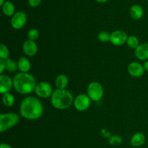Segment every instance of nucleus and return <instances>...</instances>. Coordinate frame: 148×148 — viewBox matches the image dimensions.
<instances>
[{
	"label": "nucleus",
	"instance_id": "obj_1",
	"mask_svg": "<svg viewBox=\"0 0 148 148\" xmlns=\"http://www.w3.org/2000/svg\"><path fill=\"white\" fill-rule=\"evenodd\" d=\"M20 115L29 120L40 118L43 112V106L38 98L33 96L26 97L22 101L20 107Z\"/></svg>",
	"mask_w": 148,
	"mask_h": 148
},
{
	"label": "nucleus",
	"instance_id": "obj_2",
	"mask_svg": "<svg viewBox=\"0 0 148 148\" xmlns=\"http://www.w3.org/2000/svg\"><path fill=\"white\" fill-rule=\"evenodd\" d=\"M13 85L17 92L23 95H27L36 90L37 84L33 75L28 73L20 72L14 76Z\"/></svg>",
	"mask_w": 148,
	"mask_h": 148
},
{
	"label": "nucleus",
	"instance_id": "obj_3",
	"mask_svg": "<svg viewBox=\"0 0 148 148\" xmlns=\"http://www.w3.org/2000/svg\"><path fill=\"white\" fill-rule=\"evenodd\" d=\"M74 97L71 92L66 89H56L51 96L52 106L56 109H66L73 104Z\"/></svg>",
	"mask_w": 148,
	"mask_h": 148
},
{
	"label": "nucleus",
	"instance_id": "obj_4",
	"mask_svg": "<svg viewBox=\"0 0 148 148\" xmlns=\"http://www.w3.org/2000/svg\"><path fill=\"white\" fill-rule=\"evenodd\" d=\"M19 121V116L15 113H7L0 114V132L10 130L15 126Z\"/></svg>",
	"mask_w": 148,
	"mask_h": 148
},
{
	"label": "nucleus",
	"instance_id": "obj_5",
	"mask_svg": "<svg viewBox=\"0 0 148 148\" xmlns=\"http://www.w3.org/2000/svg\"><path fill=\"white\" fill-rule=\"evenodd\" d=\"M87 93L91 101L98 102V101H101L103 97V88L99 82H92L88 85V89H87Z\"/></svg>",
	"mask_w": 148,
	"mask_h": 148
},
{
	"label": "nucleus",
	"instance_id": "obj_6",
	"mask_svg": "<svg viewBox=\"0 0 148 148\" xmlns=\"http://www.w3.org/2000/svg\"><path fill=\"white\" fill-rule=\"evenodd\" d=\"M73 104L77 111H85L90 106L91 99L87 94H79L75 98Z\"/></svg>",
	"mask_w": 148,
	"mask_h": 148
},
{
	"label": "nucleus",
	"instance_id": "obj_7",
	"mask_svg": "<svg viewBox=\"0 0 148 148\" xmlns=\"http://www.w3.org/2000/svg\"><path fill=\"white\" fill-rule=\"evenodd\" d=\"M36 95L41 98H49L53 94V89L51 85L46 82H40L37 84L36 90Z\"/></svg>",
	"mask_w": 148,
	"mask_h": 148
},
{
	"label": "nucleus",
	"instance_id": "obj_8",
	"mask_svg": "<svg viewBox=\"0 0 148 148\" xmlns=\"http://www.w3.org/2000/svg\"><path fill=\"white\" fill-rule=\"evenodd\" d=\"M27 21V16L23 12H17L12 16L11 20V25L13 28L20 30L25 25Z\"/></svg>",
	"mask_w": 148,
	"mask_h": 148
},
{
	"label": "nucleus",
	"instance_id": "obj_9",
	"mask_svg": "<svg viewBox=\"0 0 148 148\" xmlns=\"http://www.w3.org/2000/svg\"><path fill=\"white\" fill-rule=\"evenodd\" d=\"M127 34L123 30H116L111 33L110 41L115 46H121L127 43Z\"/></svg>",
	"mask_w": 148,
	"mask_h": 148
},
{
	"label": "nucleus",
	"instance_id": "obj_10",
	"mask_svg": "<svg viewBox=\"0 0 148 148\" xmlns=\"http://www.w3.org/2000/svg\"><path fill=\"white\" fill-rule=\"evenodd\" d=\"M14 87L13 79L9 76L4 75H1L0 76V93L4 94L9 92Z\"/></svg>",
	"mask_w": 148,
	"mask_h": 148
},
{
	"label": "nucleus",
	"instance_id": "obj_11",
	"mask_svg": "<svg viewBox=\"0 0 148 148\" xmlns=\"http://www.w3.org/2000/svg\"><path fill=\"white\" fill-rule=\"evenodd\" d=\"M127 70L131 76L134 77H140L144 75L145 69L143 67V65L138 62H132L128 65Z\"/></svg>",
	"mask_w": 148,
	"mask_h": 148
},
{
	"label": "nucleus",
	"instance_id": "obj_12",
	"mask_svg": "<svg viewBox=\"0 0 148 148\" xmlns=\"http://www.w3.org/2000/svg\"><path fill=\"white\" fill-rule=\"evenodd\" d=\"M23 49L24 53L28 56H35L38 52V46L36 42L29 39L23 43Z\"/></svg>",
	"mask_w": 148,
	"mask_h": 148
},
{
	"label": "nucleus",
	"instance_id": "obj_13",
	"mask_svg": "<svg viewBox=\"0 0 148 148\" xmlns=\"http://www.w3.org/2000/svg\"><path fill=\"white\" fill-rule=\"evenodd\" d=\"M135 56L141 61L148 60V43H144L139 45L134 51Z\"/></svg>",
	"mask_w": 148,
	"mask_h": 148
},
{
	"label": "nucleus",
	"instance_id": "obj_14",
	"mask_svg": "<svg viewBox=\"0 0 148 148\" xmlns=\"http://www.w3.org/2000/svg\"><path fill=\"white\" fill-rule=\"evenodd\" d=\"M145 140L146 137L143 133L137 132L132 137L130 143H131L132 146L137 147L144 145V143H145Z\"/></svg>",
	"mask_w": 148,
	"mask_h": 148
},
{
	"label": "nucleus",
	"instance_id": "obj_15",
	"mask_svg": "<svg viewBox=\"0 0 148 148\" xmlns=\"http://www.w3.org/2000/svg\"><path fill=\"white\" fill-rule=\"evenodd\" d=\"M17 66H18V69L20 71V72H23V73H27L31 67L30 61L26 57H23V56H21L18 59Z\"/></svg>",
	"mask_w": 148,
	"mask_h": 148
},
{
	"label": "nucleus",
	"instance_id": "obj_16",
	"mask_svg": "<svg viewBox=\"0 0 148 148\" xmlns=\"http://www.w3.org/2000/svg\"><path fill=\"white\" fill-rule=\"evenodd\" d=\"M130 15L134 20H140L143 16V9L138 4L133 5L130 10Z\"/></svg>",
	"mask_w": 148,
	"mask_h": 148
},
{
	"label": "nucleus",
	"instance_id": "obj_17",
	"mask_svg": "<svg viewBox=\"0 0 148 148\" xmlns=\"http://www.w3.org/2000/svg\"><path fill=\"white\" fill-rule=\"evenodd\" d=\"M68 83H69V79L65 75H59L56 78V81H55V84H56L57 89H66Z\"/></svg>",
	"mask_w": 148,
	"mask_h": 148
},
{
	"label": "nucleus",
	"instance_id": "obj_18",
	"mask_svg": "<svg viewBox=\"0 0 148 148\" xmlns=\"http://www.w3.org/2000/svg\"><path fill=\"white\" fill-rule=\"evenodd\" d=\"M14 6L10 1H5L4 4L2 6V11L5 15L7 16H12L14 15Z\"/></svg>",
	"mask_w": 148,
	"mask_h": 148
},
{
	"label": "nucleus",
	"instance_id": "obj_19",
	"mask_svg": "<svg viewBox=\"0 0 148 148\" xmlns=\"http://www.w3.org/2000/svg\"><path fill=\"white\" fill-rule=\"evenodd\" d=\"M2 102L5 106L11 107L14 103V95L12 93H10V92H7V93L3 94Z\"/></svg>",
	"mask_w": 148,
	"mask_h": 148
},
{
	"label": "nucleus",
	"instance_id": "obj_20",
	"mask_svg": "<svg viewBox=\"0 0 148 148\" xmlns=\"http://www.w3.org/2000/svg\"><path fill=\"white\" fill-rule=\"evenodd\" d=\"M127 46L130 48L133 49H136L140 45V41H139L138 38L136 37V36H129L128 38H127Z\"/></svg>",
	"mask_w": 148,
	"mask_h": 148
},
{
	"label": "nucleus",
	"instance_id": "obj_21",
	"mask_svg": "<svg viewBox=\"0 0 148 148\" xmlns=\"http://www.w3.org/2000/svg\"><path fill=\"white\" fill-rule=\"evenodd\" d=\"M5 64H6V69L10 72H14L18 68L17 66V62H15L14 61L12 60L10 58L5 59Z\"/></svg>",
	"mask_w": 148,
	"mask_h": 148
},
{
	"label": "nucleus",
	"instance_id": "obj_22",
	"mask_svg": "<svg viewBox=\"0 0 148 148\" xmlns=\"http://www.w3.org/2000/svg\"><path fill=\"white\" fill-rule=\"evenodd\" d=\"M9 54H10V51H9L8 48L7 46L3 43L0 44V59H8Z\"/></svg>",
	"mask_w": 148,
	"mask_h": 148
},
{
	"label": "nucleus",
	"instance_id": "obj_23",
	"mask_svg": "<svg viewBox=\"0 0 148 148\" xmlns=\"http://www.w3.org/2000/svg\"><path fill=\"white\" fill-rule=\"evenodd\" d=\"M108 143L111 145H120L122 143V139L119 135H113L108 138Z\"/></svg>",
	"mask_w": 148,
	"mask_h": 148
},
{
	"label": "nucleus",
	"instance_id": "obj_24",
	"mask_svg": "<svg viewBox=\"0 0 148 148\" xmlns=\"http://www.w3.org/2000/svg\"><path fill=\"white\" fill-rule=\"evenodd\" d=\"M98 38L100 41L106 43V42L110 41V38H111V34H110L108 32L101 31L98 33Z\"/></svg>",
	"mask_w": 148,
	"mask_h": 148
},
{
	"label": "nucleus",
	"instance_id": "obj_25",
	"mask_svg": "<svg viewBox=\"0 0 148 148\" xmlns=\"http://www.w3.org/2000/svg\"><path fill=\"white\" fill-rule=\"evenodd\" d=\"M39 35H40V33H39L38 30L37 29L33 28L30 29L28 31V33H27V38H28L29 40L35 41V40L38 38Z\"/></svg>",
	"mask_w": 148,
	"mask_h": 148
},
{
	"label": "nucleus",
	"instance_id": "obj_26",
	"mask_svg": "<svg viewBox=\"0 0 148 148\" xmlns=\"http://www.w3.org/2000/svg\"><path fill=\"white\" fill-rule=\"evenodd\" d=\"M41 2V0H28V3L31 7H38Z\"/></svg>",
	"mask_w": 148,
	"mask_h": 148
},
{
	"label": "nucleus",
	"instance_id": "obj_27",
	"mask_svg": "<svg viewBox=\"0 0 148 148\" xmlns=\"http://www.w3.org/2000/svg\"><path fill=\"white\" fill-rule=\"evenodd\" d=\"M6 69V64L5 61L4 59H0V72L2 75L4 71Z\"/></svg>",
	"mask_w": 148,
	"mask_h": 148
},
{
	"label": "nucleus",
	"instance_id": "obj_28",
	"mask_svg": "<svg viewBox=\"0 0 148 148\" xmlns=\"http://www.w3.org/2000/svg\"><path fill=\"white\" fill-rule=\"evenodd\" d=\"M102 136L105 138H109L111 137V134L109 132H107L106 130H102Z\"/></svg>",
	"mask_w": 148,
	"mask_h": 148
},
{
	"label": "nucleus",
	"instance_id": "obj_29",
	"mask_svg": "<svg viewBox=\"0 0 148 148\" xmlns=\"http://www.w3.org/2000/svg\"><path fill=\"white\" fill-rule=\"evenodd\" d=\"M0 148H12V147L10 146V145L6 144V143H1L0 145Z\"/></svg>",
	"mask_w": 148,
	"mask_h": 148
},
{
	"label": "nucleus",
	"instance_id": "obj_30",
	"mask_svg": "<svg viewBox=\"0 0 148 148\" xmlns=\"http://www.w3.org/2000/svg\"><path fill=\"white\" fill-rule=\"evenodd\" d=\"M143 67H144L145 71H146V72H148V60L145 62L144 64H143Z\"/></svg>",
	"mask_w": 148,
	"mask_h": 148
},
{
	"label": "nucleus",
	"instance_id": "obj_31",
	"mask_svg": "<svg viewBox=\"0 0 148 148\" xmlns=\"http://www.w3.org/2000/svg\"><path fill=\"white\" fill-rule=\"evenodd\" d=\"M95 1H98V2H101V3H104V2H106L108 0H95Z\"/></svg>",
	"mask_w": 148,
	"mask_h": 148
},
{
	"label": "nucleus",
	"instance_id": "obj_32",
	"mask_svg": "<svg viewBox=\"0 0 148 148\" xmlns=\"http://www.w3.org/2000/svg\"><path fill=\"white\" fill-rule=\"evenodd\" d=\"M4 4V0H1V1H0V6H3V4Z\"/></svg>",
	"mask_w": 148,
	"mask_h": 148
},
{
	"label": "nucleus",
	"instance_id": "obj_33",
	"mask_svg": "<svg viewBox=\"0 0 148 148\" xmlns=\"http://www.w3.org/2000/svg\"><path fill=\"white\" fill-rule=\"evenodd\" d=\"M147 1H148V0H147Z\"/></svg>",
	"mask_w": 148,
	"mask_h": 148
}]
</instances>
